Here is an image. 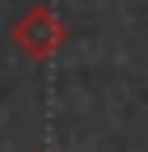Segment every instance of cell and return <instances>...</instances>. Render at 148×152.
<instances>
[{"instance_id":"1","label":"cell","mask_w":148,"mask_h":152,"mask_svg":"<svg viewBox=\"0 0 148 152\" xmlns=\"http://www.w3.org/2000/svg\"><path fill=\"white\" fill-rule=\"evenodd\" d=\"M9 38H13V47L21 51L26 59L47 64L51 55H59V47L68 42V26H64V17L55 13L51 4H34V9H26L13 21Z\"/></svg>"}]
</instances>
